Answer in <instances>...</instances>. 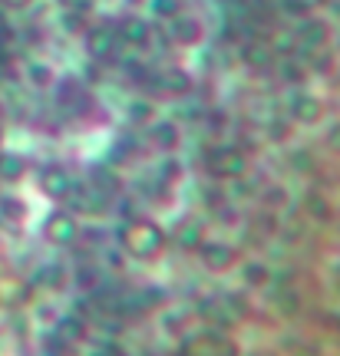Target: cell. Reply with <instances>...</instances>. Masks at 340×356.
<instances>
[{"label":"cell","mask_w":340,"mask_h":356,"mask_svg":"<svg viewBox=\"0 0 340 356\" xmlns=\"http://www.w3.org/2000/svg\"><path fill=\"white\" fill-rule=\"evenodd\" d=\"M169 30H172V40H178V43H199V40H205V24L195 13H185V10L169 20Z\"/></svg>","instance_id":"1"},{"label":"cell","mask_w":340,"mask_h":356,"mask_svg":"<svg viewBox=\"0 0 340 356\" xmlns=\"http://www.w3.org/2000/svg\"><path fill=\"white\" fill-rule=\"evenodd\" d=\"M119 33H123V40H129L132 47H142V43L152 40V20L146 13H126L123 24H119Z\"/></svg>","instance_id":"2"},{"label":"cell","mask_w":340,"mask_h":356,"mask_svg":"<svg viewBox=\"0 0 340 356\" xmlns=\"http://www.w3.org/2000/svg\"><path fill=\"white\" fill-rule=\"evenodd\" d=\"M327 20L324 17H314V13H307L301 24H298V33H294V40H301L304 47H320L324 40H327Z\"/></svg>","instance_id":"3"},{"label":"cell","mask_w":340,"mask_h":356,"mask_svg":"<svg viewBox=\"0 0 340 356\" xmlns=\"http://www.w3.org/2000/svg\"><path fill=\"white\" fill-rule=\"evenodd\" d=\"M116 47V33L109 26H86V50L93 56H106Z\"/></svg>","instance_id":"4"},{"label":"cell","mask_w":340,"mask_h":356,"mask_svg":"<svg viewBox=\"0 0 340 356\" xmlns=\"http://www.w3.org/2000/svg\"><path fill=\"white\" fill-rule=\"evenodd\" d=\"M146 7H149L155 17H162V20H172L176 13H182V0H146Z\"/></svg>","instance_id":"5"},{"label":"cell","mask_w":340,"mask_h":356,"mask_svg":"<svg viewBox=\"0 0 340 356\" xmlns=\"http://www.w3.org/2000/svg\"><path fill=\"white\" fill-rule=\"evenodd\" d=\"M37 0H0V7H7V10H26V7H33Z\"/></svg>","instance_id":"6"},{"label":"cell","mask_w":340,"mask_h":356,"mask_svg":"<svg viewBox=\"0 0 340 356\" xmlns=\"http://www.w3.org/2000/svg\"><path fill=\"white\" fill-rule=\"evenodd\" d=\"M129 7H146V0H126Z\"/></svg>","instance_id":"7"}]
</instances>
